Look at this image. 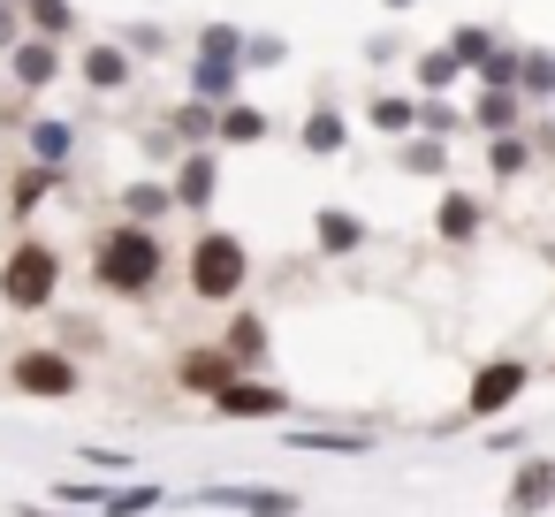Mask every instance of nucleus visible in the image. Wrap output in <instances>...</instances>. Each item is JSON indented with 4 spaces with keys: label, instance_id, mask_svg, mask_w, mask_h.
<instances>
[{
    "label": "nucleus",
    "instance_id": "f257e3e1",
    "mask_svg": "<svg viewBox=\"0 0 555 517\" xmlns=\"http://www.w3.org/2000/svg\"><path fill=\"white\" fill-rule=\"evenodd\" d=\"M168 236L160 229H145V221H107L92 244H85V267H92V282L107 289V297H153L160 282H168Z\"/></svg>",
    "mask_w": 555,
    "mask_h": 517
},
{
    "label": "nucleus",
    "instance_id": "f03ea898",
    "mask_svg": "<svg viewBox=\"0 0 555 517\" xmlns=\"http://www.w3.org/2000/svg\"><path fill=\"white\" fill-rule=\"evenodd\" d=\"M62 282H69V259H62V244L31 236V229H24L9 251H0V305H9V312H54Z\"/></svg>",
    "mask_w": 555,
    "mask_h": 517
},
{
    "label": "nucleus",
    "instance_id": "7ed1b4c3",
    "mask_svg": "<svg viewBox=\"0 0 555 517\" xmlns=\"http://www.w3.org/2000/svg\"><path fill=\"white\" fill-rule=\"evenodd\" d=\"M183 282L198 305H236L251 289V244L236 229H198L191 251H183Z\"/></svg>",
    "mask_w": 555,
    "mask_h": 517
},
{
    "label": "nucleus",
    "instance_id": "20e7f679",
    "mask_svg": "<svg viewBox=\"0 0 555 517\" xmlns=\"http://www.w3.org/2000/svg\"><path fill=\"white\" fill-rule=\"evenodd\" d=\"M9 388L31 396V403H69L85 388V365L62 350V342H39V350H16L9 358Z\"/></svg>",
    "mask_w": 555,
    "mask_h": 517
},
{
    "label": "nucleus",
    "instance_id": "39448f33",
    "mask_svg": "<svg viewBox=\"0 0 555 517\" xmlns=\"http://www.w3.org/2000/svg\"><path fill=\"white\" fill-rule=\"evenodd\" d=\"M525 388H532V365H525V358H487V365L472 373V388H464V418L494 426V418H502Z\"/></svg>",
    "mask_w": 555,
    "mask_h": 517
},
{
    "label": "nucleus",
    "instance_id": "423d86ee",
    "mask_svg": "<svg viewBox=\"0 0 555 517\" xmlns=\"http://www.w3.org/2000/svg\"><path fill=\"white\" fill-rule=\"evenodd\" d=\"M62 77H69V47H62V39H39V31H24V39L9 47V92L39 100V92H54Z\"/></svg>",
    "mask_w": 555,
    "mask_h": 517
},
{
    "label": "nucleus",
    "instance_id": "0eeeda50",
    "mask_svg": "<svg viewBox=\"0 0 555 517\" xmlns=\"http://www.w3.org/2000/svg\"><path fill=\"white\" fill-rule=\"evenodd\" d=\"M69 69H77L100 100H122V92L138 85V69H145V62H138L122 39H92V47H77V62H69Z\"/></svg>",
    "mask_w": 555,
    "mask_h": 517
},
{
    "label": "nucleus",
    "instance_id": "6e6552de",
    "mask_svg": "<svg viewBox=\"0 0 555 517\" xmlns=\"http://www.w3.org/2000/svg\"><path fill=\"white\" fill-rule=\"evenodd\" d=\"M198 509H236V517H305V494L297 487H206V494H183Z\"/></svg>",
    "mask_w": 555,
    "mask_h": 517
},
{
    "label": "nucleus",
    "instance_id": "1a4fd4ad",
    "mask_svg": "<svg viewBox=\"0 0 555 517\" xmlns=\"http://www.w3.org/2000/svg\"><path fill=\"white\" fill-rule=\"evenodd\" d=\"M69 191V168H47V160H24V168H9V183H0V206H9V221L24 229L47 198H62Z\"/></svg>",
    "mask_w": 555,
    "mask_h": 517
},
{
    "label": "nucleus",
    "instance_id": "9d476101",
    "mask_svg": "<svg viewBox=\"0 0 555 517\" xmlns=\"http://www.w3.org/2000/svg\"><path fill=\"white\" fill-rule=\"evenodd\" d=\"M168 191H176V214H206L221 198V145H198L168 168Z\"/></svg>",
    "mask_w": 555,
    "mask_h": 517
},
{
    "label": "nucleus",
    "instance_id": "9b49d317",
    "mask_svg": "<svg viewBox=\"0 0 555 517\" xmlns=\"http://www.w3.org/2000/svg\"><path fill=\"white\" fill-rule=\"evenodd\" d=\"M502 509H509V517H547V509H555V456H547V449H525V456H517Z\"/></svg>",
    "mask_w": 555,
    "mask_h": 517
},
{
    "label": "nucleus",
    "instance_id": "f8f14e48",
    "mask_svg": "<svg viewBox=\"0 0 555 517\" xmlns=\"http://www.w3.org/2000/svg\"><path fill=\"white\" fill-rule=\"evenodd\" d=\"M479 229H487V198L441 183V191H434V236H441L449 251H464V244H479Z\"/></svg>",
    "mask_w": 555,
    "mask_h": 517
},
{
    "label": "nucleus",
    "instance_id": "ddd939ff",
    "mask_svg": "<svg viewBox=\"0 0 555 517\" xmlns=\"http://www.w3.org/2000/svg\"><path fill=\"white\" fill-rule=\"evenodd\" d=\"M229 380H244V365H236L221 342H191V350L176 358V388H183V396H206V403H214Z\"/></svg>",
    "mask_w": 555,
    "mask_h": 517
},
{
    "label": "nucleus",
    "instance_id": "4468645a",
    "mask_svg": "<svg viewBox=\"0 0 555 517\" xmlns=\"http://www.w3.org/2000/svg\"><path fill=\"white\" fill-rule=\"evenodd\" d=\"M373 244V221L350 214V206H312V251L320 259H358Z\"/></svg>",
    "mask_w": 555,
    "mask_h": 517
},
{
    "label": "nucleus",
    "instance_id": "2eb2a0df",
    "mask_svg": "<svg viewBox=\"0 0 555 517\" xmlns=\"http://www.w3.org/2000/svg\"><path fill=\"white\" fill-rule=\"evenodd\" d=\"M214 411H221V418H289V388L244 373V380H229V388L214 396Z\"/></svg>",
    "mask_w": 555,
    "mask_h": 517
},
{
    "label": "nucleus",
    "instance_id": "dca6fc26",
    "mask_svg": "<svg viewBox=\"0 0 555 517\" xmlns=\"http://www.w3.org/2000/svg\"><path fill=\"white\" fill-rule=\"evenodd\" d=\"M183 92H191V100H206V107H229V100H244V62L191 54V69H183Z\"/></svg>",
    "mask_w": 555,
    "mask_h": 517
},
{
    "label": "nucleus",
    "instance_id": "f3484780",
    "mask_svg": "<svg viewBox=\"0 0 555 517\" xmlns=\"http://www.w3.org/2000/svg\"><path fill=\"white\" fill-rule=\"evenodd\" d=\"M267 138H274V115H267L259 100H229L221 122H214V145H221V153H251V145H267Z\"/></svg>",
    "mask_w": 555,
    "mask_h": 517
},
{
    "label": "nucleus",
    "instance_id": "a211bd4d",
    "mask_svg": "<svg viewBox=\"0 0 555 517\" xmlns=\"http://www.w3.org/2000/svg\"><path fill=\"white\" fill-rule=\"evenodd\" d=\"M77 138H85V130H77L69 115H31V122H24V160L69 168V160H77Z\"/></svg>",
    "mask_w": 555,
    "mask_h": 517
},
{
    "label": "nucleus",
    "instance_id": "6ab92c4d",
    "mask_svg": "<svg viewBox=\"0 0 555 517\" xmlns=\"http://www.w3.org/2000/svg\"><path fill=\"white\" fill-rule=\"evenodd\" d=\"M464 122H472L479 138H502V130H525V122H532V107H525V92H472Z\"/></svg>",
    "mask_w": 555,
    "mask_h": 517
},
{
    "label": "nucleus",
    "instance_id": "aec40b11",
    "mask_svg": "<svg viewBox=\"0 0 555 517\" xmlns=\"http://www.w3.org/2000/svg\"><path fill=\"white\" fill-rule=\"evenodd\" d=\"M297 145H305L312 160H343V153H350V115H343V107H305Z\"/></svg>",
    "mask_w": 555,
    "mask_h": 517
},
{
    "label": "nucleus",
    "instance_id": "412c9836",
    "mask_svg": "<svg viewBox=\"0 0 555 517\" xmlns=\"http://www.w3.org/2000/svg\"><path fill=\"white\" fill-rule=\"evenodd\" d=\"M221 350H229L244 373H259V365L274 358V327H267V312H229V335H221Z\"/></svg>",
    "mask_w": 555,
    "mask_h": 517
},
{
    "label": "nucleus",
    "instance_id": "4be33fe9",
    "mask_svg": "<svg viewBox=\"0 0 555 517\" xmlns=\"http://www.w3.org/2000/svg\"><path fill=\"white\" fill-rule=\"evenodd\" d=\"M464 77H472V69H464L449 47H411V92H418V100H434V92H456Z\"/></svg>",
    "mask_w": 555,
    "mask_h": 517
},
{
    "label": "nucleus",
    "instance_id": "5701e85b",
    "mask_svg": "<svg viewBox=\"0 0 555 517\" xmlns=\"http://www.w3.org/2000/svg\"><path fill=\"white\" fill-rule=\"evenodd\" d=\"M396 168L411 183H449V138H426V130L396 138Z\"/></svg>",
    "mask_w": 555,
    "mask_h": 517
},
{
    "label": "nucleus",
    "instance_id": "b1692460",
    "mask_svg": "<svg viewBox=\"0 0 555 517\" xmlns=\"http://www.w3.org/2000/svg\"><path fill=\"white\" fill-rule=\"evenodd\" d=\"M115 206H122V221H145V229H160V221L176 214V191H168V176H130Z\"/></svg>",
    "mask_w": 555,
    "mask_h": 517
},
{
    "label": "nucleus",
    "instance_id": "393cba45",
    "mask_svg": "<svg viewBox=\"0 0 555 517\" xmlns=\"http://www.w3.org/2000/svg\"><path fill=\"white\" fill-rule=\"evenodd\" d=\"M214 122H221V107H206V100H191V92H183V100H176V107L160 115V130H168V138H176L183 153L214 145Z\"/></svg>",
    "mask_w": 555,
    "mask_h": 517
},
{
    "label": "nucleus",
    "instance_id": "a878e982",
    "mask_svg": "<svg viewBox=\"0 0 555 517\" xmlns=\"http://www.w3.org/2000/svg\"><path fill=\"white\" fill-rule=\"evenodd\" d=\"M532 168H540V153H532V138H525V130L487 138V176H494V183H517V176H532Z\"/></svg>",
    "mask_w": 555,
    "mask_h": 517
},
{
    "label": "nucleus",
    "instance_id": "bb28decb",
    "mask_svg": "<svg viewBox=\"0 0 555 517\" xmlns=\"http://www.w3.org/2000/svg\"><path fill=\"white\" fill-rule=\"evenodd\" d=\"M24 31H39V39H77L85 31V9H77V0H24Z\"/></svg>",
    "mask_w": 555,
    "mask_h": 517
},
{
    "label": "nucleus",
    "instance_id": "cd10ccee",
    "mask_svg": "<svg viewBox=\"0 0 555 517\" xmlns=\"http://www.w3.org/2000/svg\"><path fill=\"white\" fill-rule=\"evenodd\" d=\"M365 122H373L380 138H411V130H418V92H373V100H365Z\"/></svg>",
    "mask_w": 555,
    "mask_h": 517
},
{
    "label": "nucleus",
    "instance_id": "c85d7f7f",
    "mask_svg": "<svg viewBox=\"0 0 555 517\" xmlns=\"http://www.w3.org/2000/svg\"><path fill=\"white\" fill-rule=\"evenodd\" d=\"M517 92H525V107H532V115H540V107H555V47H525Z\"/></svg>",
    "mask_w": 555,
    "mask_h": 517
},
{
    "label": "nucleus",
    "instance_id": "c756f323",
    "mask_svg": "<svg viewBox=\"0 0 555 517\" xmlns=\"http://www.w3.org/2000/svg\"><path fill=\"white\" fill-rule=\"evenodd\" d=\"M517 69H525V47L517 39H494V54L472 69V85L479 92H517Z\"/></svg>",
    "mask_w": 555,
    "mask_h": 517
},
{
    "label": "nucleus",
    "instance_id": "7c9ffc66",
    "mask_svg": "<svg viewBox=\"0 0 555 517\" xmlns=\"http://www.w3.org/2000/svg\"><path fill=\"white\" fill-rule=\"evenodd\" d=\"M191 54H221V62H244V24H229V16H206V24L191 31Z\"/></svg>",
    "mask_w": 555,
    "mask_h": 517
},
{
    "label": "nucleus",
    "instance_id": "2f4dec72",
    "mask_svg": "<svg viewBox=\"0 0 555 517\" xmlns=\"http://www.w3.org/2000/svg\"><path fill=\"white\" fill-rule=\"evenodd\" d=\"M115 39H122V47H130L138 62H160V54L176 47V31H168V24H153V16H130V24H122Z\"/></svg>",
    "mask_w": 555,
    "mask_h": 517
},
{
    "label": "nucleus",
    "instance_id": "473e14b6",
    "mask_svg": "<svg viewBox=\"0 0 555 517\" xmlns=\"http://www.w3.org/2000/svg\"><path fill=\"white\" fill-rule=\"evenodd\" d=\"M160 502H168V487H145V479H138V487H107V494H100V517H145V509H160Z\"/></svg>",
    "mask_w": 555,
    "mask_h": 517
},
{
    "label": "nucleus",
    "instance_id": "72a5a7b5",
    "mask_svg": "<svg viewBox=\"0 0 555 517\" xmlns=\"http://www.w3.org/2000/svg\"><path fill=\"white\" fill-rule=\"evenodd\" d=\"M494 39H502V31H494V24H456V31H449V39H441V47H449V54H456V62H464V69H479V62H487V54H494Z\"/></svg>",
    "mask_w": 555,
    "mask_h": 517
},
{
    "label": "nucleus",
    "instance_id": "f704fd0d",
    "mask_svg": "<svg viewBox=\"0 0 555 517\" xmlns=\"http://www.w3.org/2000/svg\"><path fill=\"white\" fill-rule=\"evenodd\" d=\"M289 62V39L282 31H244V77H267Z\"/></svg>",
    "mask_w": 555,
    "mask_h": 517
},
{
    "label": "nucleus",
    "instance_id": "c9c22d12",
    "mask_svg": "<svg viewBox=\"0 0 555 517\" xmlns=\"http://www.w3.org/2000/svg\"><path fill=\"white\" fill-rule=\"evenodd\" d=\"M418 130H426V138H456V130H472V122H464V107H456L449 92H434V100H418Z\"/></svg>",
    "mask_w": 555,
    "mask_h": 517
},
{
    "label": "nucleus",
    "instance_id": "e433bc0d",
    "mask_svg": "<svg viewBox=\"0 0 555 517\" xmlns=\"http://www.w3.org/2000/svg\"><path fill=\"white\" fill-rule=\"evenodd\" d=\"M289 449H320V456H365L373 441L365 434H282Z\"/></svg>",
    "mask_w": 555,
    "mask_h": 517
},
{
    "label": "nucleus",
    "instance_id": "4c0bfd02",
    "mask_svg": "<svg viewBox=\"0 0 555 517\" xmlns=\"http://www.w3.org/2000/svg\"><path fill=\"white\" fill-rule=\"evenodd\" d=\"M100 494H107V487H92V479H62V487H54L62 509H100Z\"/></svg>",
    "mask_w": 555,
    "mask_h": 517
},
{
    "label": "nucleus",
    "instance_id": "58836bf2",
    "mask_svg": "<svg viewBox=\"0 0 555 517\" xmlns=\"http://www.w3.org/2000/svg\"><path fill=\"white\" fill-rule=\"evenodd\" d=\"M525 138H532V153H540V160L555 168V107H540V115L525 122Z\"/></svg>",
    "mask_w": 555,
    "mask_h": 517
},
{
    "label": "nucleus",
    "instance_id": "ea45409f",
    "mask_svg": "<svg viewBox=\"0 0 555 517\" xmlns=\"http://www.w3.org/2000/svg\"><path fill=\"white\" fill-rule=\"evenodd\" d=\"M365 62H411L403 31H373V39H365Z\"/></svg>",
    "mask_w": 555,
    "mask_h": 517
},
{
    "label": "nucleus",
    "instance_id": "a19ab883",
    "mask_svg": "<svg viewBox=\"0 0 555 517\" xmlns=\"http://www.w3.org/2000/svg\"><path fill=\"white\" fill-rule=\"evenodd\" d=\"M16 39H24V9H9V0H0V62H9Z\"/></svg>",
    "mask_w": 555,
    "mask_h": 517
},
{
    "label": "nucleus",
    "instance_id": "79ce46f5",
    "mask_svg": "<svg viewBox=\"0 0 555 517\" xmlns=\"http://www.w3.org/2000/svg\"><path fill=\"white\" fill-rule=\"evenodd\" d=\"M16 517H77V509H39V502H24Z\"/></svg>",
    "mask_w": 555,
    "mask_h": 517
},
{
    "label": "nucleus",
    "instance_id": "37998d69",
    "mask_svg": "<svg viewBox=\"0 0 555 517\" xmlns=\"http://www.w3.org/2000/svg\"><path fill=\"white\" fill-rule=\"evenodd\" d=\"M373 9H388V16H411V9H418V0H373Z\"/></svg>",
    "mask_w": 555,
    "mask_h": 517
},
{
    "label": "nucleus",
    "instance_id": "c03bdc74",
    "mask_svg": "<svg viewBox=\"0 0 555 517\" xmlns=\"http://www.w3.org/2000/svg\"><path fill=\"white\" fill-rule=\"evenodd\" d=\"M0 92H9V62H0Z\"/></svg>",
    "mask_w": 555,
    "mask_h": 517
},
{
    "label": "nucleus",
    "instance_id": "a18cd8bd",
    "mask_svg": "<svg viewBox=\"0 0 555 517\" xmlns=\"http://www.w3.org/2000/svg\"><path fill=\"white\" fill-rule=\"evenodd\" d=\"M9 9H24V0H9Z\"/></svg>",
    "mask_w": 555,
    "mask_h": 517
}]
</instances>
